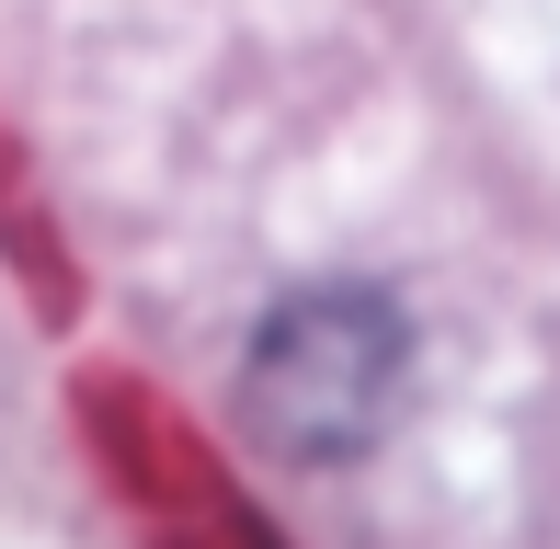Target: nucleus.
Here are the masks:
<instances>
[{
    "instance_id": "f257e3e1",
    "label": "nucleus",
    "mask_w": 560,
    "mask_h": 549,
    "mask_svg": "<svg viewBox=\"0 0 560 549\" xmlns=\"http://www.w3.org/2000/svg\"><path fill=\"white\" fill-rule=\"evenodd\" d=\"M400 309L366 287H320V297H287L252 343V378H241V412L264 446L287 458H354V446L389 423L400 401Z\"/></svg>"
}]
</instances>
